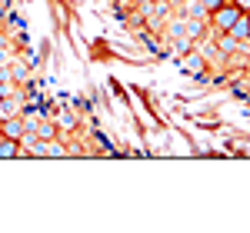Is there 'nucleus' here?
Masks as SVG:
<instances>
[{"label": "nucleus", "instance_id": "nucleus-17", "mask_svg": "<svg viewBox=\"0 0 250 233\" xmlns=\"http://www.w3.org/2000/svg\"><path fill=\"white\" fill-rule=\"evenodd\" d=\"M0 120H3V116H0Z\"/></svg>", "mask_w": 250, "mask_h": 233}, {"label": "nucleus", "instance_id": "nucleus-4", "mask_svg": "<svg viewBox=\"0 0 250 233\" xmlns=\"http://www.w3.org/2000/svg\"><path fill=\"white\" fill-rule=\"evenodd\" d=\"M7 77L14 80V83H27V80H30V67H27L23 60H10V63H7Z\"/></svg>", "mask_w": 250, "mask_h": 233}, {"label": "nucleus", "instance_id": "nucleus-2", "mask_svg": "<svg viewBox=\"0 0 250 233\" xmlns=\"http://www.w3.org/2000/svg\"><path fill=\"white\" fill-rule=\"evenodd\" d=\"M213 37V43H217V50L224 54V57H233V54H240L247 43H240V40H233L230 34H210Z\"/></svg>", "mask_w": 250, "mask_h": 233}, {"label": "nucleus", "instance_id": "nucleus-11", "mask_svg": "<svg viewBox=\"0 0 250 233\" xmlns=\"http://www.w3.org/2000/svg\"><path fill=\"white\" fill-rule=\"evenodd\" d=\"M47 156H67V147L60 143L57 136H54V140H47Z\"/></svg>", "mask_w": 250, "mask_h": 233}, {"label": "nucleus", "instance_id": "nucleus-10", "mask_svg": "<svg viewBox=\"0 0 250 233\" xmlns=\"http://www.w3.org/2000/svg\"><path fill=\"white\" fill-rule=\"evenodd\" d=\"M167 37H170V40H180V37H184V17L167 20Z\"/></svg>", "mask_w": 250, "mask_h": 233}, {"label": "nucleus", "instance_id": "nucleus-14", "mask_svg": "<svg viewBox=\"0 0 250 233\" xmlns=\"http://www.w3.org/2000/svg\"><path fill=\"white\" fill-rule=\"evenodd\" d=\"M124 3H134V0H124Z\"/></svg>", "mask_w": 250, "mask_h": 233}, {"label": "nucleus", "instance_id": "nucleus-7", "mask_svg": "<svg viewBox=\"0 0 250 233\" xmlns=\"http://www.w3.org/2000/svg\"><path fill=\"white\" fill-rule=\"evenodd\" d=\"M34 136H37V140H54V136H57V123H54V120H37V123H34Z\"/></svg>", "mask_w": 250, "mask_h": 233}, {"label": "nucleus", "instance_id": "nucleus-6", "mask_svg": "<svg viewBox=\"0 0 250 233\" xmlns=\"http://www.w3.org/2000/svg\"><path fill=\"white\" fill-rule=\"evenodd\" d=\"M20 154H23L20 140H10V136L0 140V160H14V156H20Z\"/></svg>", "mask_w": 250, "mask_h": 233}, {"label": "nucleus", "instance_id": "nucleus-13", "mask_svg": "<svg viewBox=\"0 0 250 233\" xmlns=\"http://www.w3.org/2000/svg\"><path fill=\"white\" fill-rule=\"evenodd\" d=\"M244 70H247V74H250V57H247V60H244Z\"/></svg>", "mask_w": 250, "mask_h": 233}, {"label": "nucleus", "instance_id": "nucleus-15", "mask_svg": "<svg viewBox=\"0 0 250 233\" xmlns=\"http://www.w3.org/2000/svg\"><path fill=\"white\" fill-rule=\"evenodd\" d=\"M247 23H250V14H247Z\"/></svg>", "mask_w": 250, "mask_h": 233}, {"label": "nucleus", "instance_id": "nucleus-5", "mask_svg": "<svg viewBox=\"0 0 250 233\" xmlns=\"http://www.w3.org/2000/svg\"><path fill=\"white\" fill-rule=\"evenodd\" d=\"M20 103H23V97H20V94L0 97V116H14V114H20Z\"/></svg>", "mask_w": 250, "mask_h": 233}, {"label": "nucleus", "instance_id": "nucleus-1", "mask_svg": "<svg viewBox=\"0 0 250 233\" xmlns=\"http://www.w3.org/2000/svg\"><path fill=\"white\" fill-rule=\"evenodd\" d=\"M244 14V7L237 3V0H224L217 10L207 14V34H227L230 30V23Z\"/></svg>", "mask_w": 250, "mask_h": 233}, {"label": "nucleus", "instance_id": "nucleus-12", "mask_svg": "<svg viewBox=\"0 0 250 233\" xmlns=\"http://www.w3.org/2000/svg\"><path fill=\"white\" fill-rule=\"evenodd\" d=\"M224 0H200V7H204V14H210V10H217Z\"/></svg>", "mask_w": 250, "mask_h": 233}, {"label": "nucleus", "instance_id": "nucleus-9", "mask_svg": "<svg viewBox=\"0 0 250 233\" xmlns=\"http://www.w3.org/2000/svg\"><path fill=\"white\" fill-rule=\"evenodd\" d=\"M180 17H207V14H204L200 0H184L180 3Z\"/></svg>", "mask_w": 250, "mask_h": 233}, {"label": "nucleus", "instance_id": "nucleus-16", "mask_svg": "<svg viewBox=\"0 0 250 233\" xmlns=\"http://www.w3.org/2000/svg\"><path fill=\"white\" fill-rule=\"evenodd\" d=\"M0 140H3V134H0Z\"/></svg>", "mask_w": 250, "mask_h": 233}, {"label": "nucleus", "instance_id": "nucleus-3", "mask_svg": "<svg viewBox=\"0 0 250 233\" xmlns=\"http://www.w3.org/2000/svg\"><path fill=\"white\" fill-rule=\"evenodd\" d=\"M233 40H240V43H250V23H247V10L240 14V17L230 23V30H227Z\"/></svg>", "mask_w": 250, "mask_h": 233}, {"label": "nucleus", "instance_id": "nucleus-8", "mask_svg": "<svg viewBox=\"0 0 250 233\" xmlns=\"http://www.w3.org/2000/svg\"><path fill=\"white\" fill-rule=\"evenodd\" d=\"M184 57H187V67H190L193 74H204V70H207V60H204V54H200L197 47H193V50H187Z\"/></svg>", "mask_w": 250, "mask_h": 233}]
</instances>
